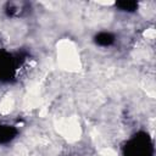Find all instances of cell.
<instances>
[{"label":"cell","instance_id":"cell-1","mask_svg":"<svg viewBox=\"0 0 156 156\" xmlns=\"http://www.w3.org/2000/svg\"><path fill=\"white\" fill-rule=\"evenodd\" d=\"M118 6H121L123 10H126V9L133 10L134 7L137 6V4L136 3H121V4H118Z\"/></svg>","mask_w":156,"mask_h":156}]
</instances>
